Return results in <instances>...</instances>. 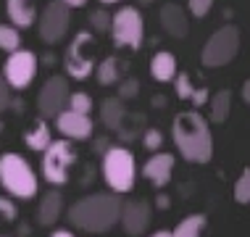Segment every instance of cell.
Instances as JSON below:
<instances>
[{
    "label": "cell",
    "mask_w": 250,
    "mask_h": 237,
    "mask_svg": "<svg viewBox=\"0 0 250 237\" xmlns=\"http://www.w3.org/2000/svg\"><path fill=\"white\" fill-rule=\"evenodd\" d=\"M171 137L177 145L179 155L190 164H208L213 158V137L208 121L198 113V108L192 111H182L171 121Z\"/></svg>",
    "instance_id": "1"
},
{
    "label": "cell",
    "mask_w": 250,
    "mask_h": 237,
    "mask_svg": "<svg viewBox=\"0 0 250 237\" xmlns=\"http://www.w3.org/2000/svg\"><path fill=\"white\" fill-rule=\"evenodd\" d=\"M121 198L113 193H92L69 206V224L82 232L103 235L119 224Z\"/></svg>",
    "instance_id": "2"
},
{
    "label": "cell",
    "mask_w": 250,
    "mask_h": 237,
    "mask_svg": "<svg viewBox=\"0 0 250 237\" xmlns=\"http://www.w3.org/2000/svg\"><path fill=\"white\" fill-rule=\"evenodd\" d=\"M100 155H103L100 172H103V179L111 187V193H116V195L132 193L134 182H137V161H134V153L124 145H108Z\"/></svg>",
    "instance_id": "3"
},
{
    "label": "cell",
    "mask_w": 250,
    "mask_h": 237,
    "mask_svg": "<svg viewBox=\"0 0 250 237\" xmlns=\"http://www.w3.org/2000/svg\"><path fill=\"white\" fill-rule=\"evenodd\" d=\"M0 187L19 200H32L40 190L37 174L19 153L0 155Z\"/></svg>",
    "instance_id": "4"
},
{
    "label": "cell",
    "mask_w": 250,
    "mask_h": 237,
    "mask_svg": "<svg viewBox=\"0 0 250 237\" xmlns=\"http://www.w3.org/2000/svg\"><path fill=\"white\" fill-rule=\"evenodd\" d=\"M240 53V29L237 24H224L208 37V43L203 45L200 61L208 69H221V66L232 64Z\"/></svg>",
    "instance_id": "5"
},
{
    "label": "cell",
    "mask_w": 250,
    "mask_h": 237,
    "mask_svg": "<svg viewBox=\"0 0 250 237\" xmlns=\"http://www.w3.org/2000/svg\"><path fill=\"white\" fill-rule=\"evenodd\" d=\"M108 32H111L116 47L140 50L143 43H145V19H143V13H140V8H134V5H124V8H119L111 16V26H108Z\"/></svg>",
    "instance_id": "6"
},
{
    "label": "cell",
    "mask_w": 250,
    "mask_h": 237,
    "mask_svg": "<svg viewBox=\"0 0 250 237\" xmlns=\"http://www.w3.org/2000/svg\"><path fill=\"white\" fill-rule=\"evenodd\" d=\"M77 164V151L71 140H50V145L42 151V177L50 185H66L69 182V169Z\"/></svg>",
    "instance_id": "7"
},
{
    "label": "cell",
    "mask_w": 250,
    "mask_h": 237,
    "mask_svg": "<svg viewBox=\"0 0 250 237\" xmlns=\"http://www.w3.org/2000/svg\"><path fill=\"white\" fill-rule=\"evenodd\" d=\"M92 47H95V37L92 32H77V37L71 40L69 50L63 56V71L71 79L82 82L92 71H95V58H92Z\"/></svg>",
    "instance_id": "8"
},
{
    "label": "cell",
    "mask_w": 250,
    "mask_h": 237,
    "mask_svg": "<svg viewBox=\"0 0 250 237\" xmlns=\"http://www.w3.org/2000/svg\"><path fill=\"white\" fill-rule=\"evenodd\" d=\"M71 26V8L63 0H50L37 19V32L45 45H58Z\"/></svg>",
    "instance_id": "9"
},
{
    "label": "cell",
    "mask_w": 250,
    "mask_h": 237,
    "mask_svg": "<svg viewBox=\"0 0 250 237\" xmlns=\"http://www.w3.org/2000/svg\"><path fill=\"white\" fill-rule=\"evenodd\" d=\"M37 66H40V61L35 53L16 47V50L8 53V58L3 64V79L8 82L11 90H26L37 77Z\"/></svg>",
    "instance_id": "10"
},
{
    "label": "cell",
    "mask_w": 250,
    "mask_h": 237,
    "mask_svg": "<svg viewBox=\"0 0 250 237\" xmlns=\"http://www.w3.org/2000/svg\"><path fill=\"white\" fill-rule=\"evenodd\" d=\"M66 100H69V79L56 74L48 82L40 87L37 95V111L42 119H53L56 113H61L66 108Z\"/></svg>",
    "instance_id": "11"
},
{
    "label": "cell",
    "mask_w": 250,
    "mask_h": 237,
    "mask_svg": "<svg viewBox=\"0 0 250 237\" xmlns=\"http://www.w3.org/2000/svg\"><path fill=\"white\" fill-rule=\"evenodd\" d=\"M150 216H153L150 203L134 198V200L121 203L119 224H121V229H124L129 237H143V235L147 232V227H150Z\"/></svg>",
    "instance_id": "12"
},
{
    "label": "cell",
    "mask_w": 250,
    "mask_h": 237,
    "mask_svg": "<svg viewBox=\"0 0 250 237\" xmlns=\"http://www.w3.org/2000/svg\"><path fill=\"white\" fill-rule=\"evenodd\" d=\"M53 119H56V129L63 134L66 140H74V142L90 140L92 132H95V124H92L90 113H77V111L63 108V111L56 113Z\"/></svg>",
    "instance_id": "13"
},
{
    "label": "cell",
    "mask_w": 250,
    "mask_h": 237,
    "mask_svg": "<svg viewBox=\"0 0 250 237\" xmlns=\"http://www.w3.org/2000/svg\"><path fill=\"white\" fill-rule=\"evenodd\" d=\"M171 174H174V155L171 153H155L143 166V177L153 187H166L171 182Z\"/></svg>",
    "instance_id": "14"
},
{
    "label": "cell",
    "mask_w": 250,
    "mask_h": 237,
    "mask_svg": "<svg viewBox=\"0 0 250 237\" xmlns=\"http://www.w3.org/2000/svg\"><path fill=\"white\" fill-rule=\"evenodd\" d=\"M158 19H161V26H164V32H166L168 37L185 40V37H187V32H190V22H187V13H185V8H182V5H177V3H166V5H161Z\"/></svg>",
    "instance_id": "15"
},
{
    "label": "cell",
    "mask_w": 250,
    "mask_h": 237,
    "mask_svg": "<svg viewBox=\"0 0 250 237\" xmlns=\"http://www.w3.org/2000/svg\"><path fill=\"white\" fill-rule=\"evenodd\" d=\"M63 214V195L58 190H50L40 198V206H37V224L40 227H53L56 221L61 219Z\"/></svg>",
    "instance_id": "16"
},
{
    "label": "cell",
    "mask_w": 250,
    "mask_h": 237,
    "mask_svg": "<svg viewBox=\"0 0 250 237\" xmlns=\"http://www.w3.org/2000/svg\"><path fill=\"white\" fill-rule=\"evenodd\" d=\"M5 13L16 29H26L37 22V5L35 0H5Z\"/></svg>",
    "instance_id": "17"
},
{
    "label": "cell",
    "mask_w": 250,
    "mask_h": 237,
    "mask_svg": "<svg viewBox=\"0 0 250 237\" xmlns=\"http://www.w3.org/2000/svg\"><path fill=\"white\" fill-rule=\"evenodd\" d=\"M150 77L161 85L171 82V79L177 77V58H174V53H168V50L155 53L150 58Z\"/></svg>",
    "instance_id": "18"
},
{
    "label": "cell",
    "mask_w": 250,
    "mask_h": 237,
    "mask_svg": "<svg viewBox=\"0 0 250 237\" xmlns=\"http://www.w3.org/2000/svg\"><path fill=\"white\" fill-rule=\"evenodd\" d=\"M126 116V106H124V100L119 98H105L103 103H100V121H103V127L105 129H111V132H116L119 129V124L124 121Z\"/></svg>",
    "instance_id": "19"
},
{
    "label": "cell",
    "mask_w": 250,
    "mask_h": 237,
    "mask_svg": "<svg viewBox=\"0 0 250 237\" xmlns=\"http://www.w3.org/2000/svg\"><path fill=\"white\" fill-rule=\"evenodd\" d=\"M124 69H126L124 61L116 58V56H111V58H103V61H100L92 74H95L98 85L111 87V85H119V79H121V74H124Z\"/></svg>",
    "instance_id": "20"
},
{
    "label": "cell",
    "mask_w": 250,
    "mask_h": 237,
    "mask_svg": "<svg viewBox=\"0 0 250 237\" xmlns=\"http://www.w3.org/2000/svg\"><path fill=\"white\" fill-rule=\"evenodd\" d=\"M50 140H53V134H50L48 119H42V116L32 124V129L24 132V145L29 148V151H35V153H42L45 148L50 145Z\"/></svg>",
    "instance_id": "21"
},
{
    "label": "cell",
    "mask_w": 250,
    "mask_h": 237,
    "mask_svg": "<svg viewBox=\"0 0 250 237\" xmlns=\"http://www.w3.org/2000/svg\"><path fill=\"white\" fill-rule=\"evenodd\" d=\"M208 106H211V121L213 124H224L229 119V111H232V92L219 90L216 95L208 98Z\"/></svg>",
    "instance_id": "22"
},
{
    "label": "cell",
    "mask_w": 250,
    "mask_h": 237,
    "mask_svg": "<svg viewBox=\"0 0 250 237\" xmlns=\"http://www.w3.org/2000/svg\"><path fill=\"white\" fill-rule=\"evenodd\" d=\"M206 224H208L206 214H192V216H187V219L179 221L177 229L171 232V237H203Z\"/></svg>",
    "instance_id": "23"
},
{
    "label": "cell",
    "mask_w": 250,
    "mask_h": 237,
    "mask_svg": "<svg viewBox=\"0 0 250 237\" xmlns=\"http://www.w3.org/2000/svg\"><path fill=\"white\" fill-rule=\"evenodd\" d=\"M16 47H21V32L13 24H0V50L11 53Z\"/></svg>",
    "instance_id": "24"
},
{
    "label": "cell",
    "mask_w": 250,
    "mask_h": 237,
    "mask_svg": "<svg viewBox=\"0 0 250 237\" xmlns=\"http://www.w3.org/2000/svg\"><path fill=\"white\" fill-rule=\"evenodd\" d=\"M126 116H129V111H126ZM124 116V121L119 124V140H124V142H132V140H137L140 137V127H143V116H134L132 119V124H129V119Z\"/></svg>",
    "instance_id": "25"
},
{
    "label": "cell",
    "mask_w": 250,
    "mask_h": 237,
    "mask_svg": "<svg viewBox=\"0 0 250 237\" xmlns=\"http://www.w3.org/2000/svg\"><path fill=\"white\" fill-rule=\"evenodd\" d=\"M66 108H69V111H77V113H90V111H92V98H90L87 92H82V90L69 92Z\"/></svg>",
    "instance_id": "26"
},
{
    "label": "cell",
    "mask_w": 250,
    "mask_h": 237,
    "mask_svg": "<svg viewBox=\"0 0 250 237\" xmlns=\"http://www.w3.org/2000/svg\"><path fill=\"white\" fill-rule=\"evenodd\" d=\"M234 200L240 206H248L250 203V169H242L240 179L234 182Z\"/></svg>",
    "instance_id": "27"
},
{
    "label": "cell",
    "mask_w": 250,
    "mask_h": 237,
    "mask_svg": "<svg viewBox=\"0 0 250 237\" xmlns=\"http://www.w3.org/2000/svg\"><path fill=\"white\" fill-rule=\"evenodd\" d=\"M137 95H140V79H134V77L119 79V98L121 100H132Z\"/></svg>",
    "instance_id": "28"
},
{
    "label": "cell",
    "mask_w": 250,
    "mask_h": 237,
    "mask_svg": "<svg viewBox=\"0 0 250 237\" xmlns=\"http://www.w3.org/2000/svg\"><path fill=\"white\" fill-rule=\"evenodd\" d=\"M174 82V90H177V98H182V100H190V95H192V82H190V74H179L177 71V77L171 79Z\"/></svg>",
    "instance_id": "29"
},
{
    "label": "cell",
    "mask_w": 250,
    "mask_h": 237,
    "mask_svg": "<svg viewBox=\"0 0 250 237\" xmlns=\"http://www.w3.org/2000/svg\"><path fill=\"white\" fill-rule=\"evenodd\" d=\"M90 26L95 32H108V26H111V11L95 8V11L90 13Z\"/></svg>",
    "instance_id": "30"
},
{
    "label": "cell",
    "mask_w": 250,
    "mask_h": 237,
    "mask_svg": "<svg viewBox=\"0 0 250 237\" xmlns=\"http://www.w3.org/2000/svg\"><path fill=\"white\" fill-rule=\"evenodd\" d=\"M143 145L145 151H158L164 145V132L158 127H150V129H143Z\"/></svg>",
    "instance_id": "31"
},
{
    "label": "cell",
    "mask_w": 250,
    "mask_h": 237,
    "mask_svg": "<svg viewBox=\"0 0 250 237\" xmlns=\"http://www.w3.org/2000/svg\"><path fill=\"white\" fill-rule=\"evenodd\" d=\"M16 216H19L16 203L11 198H0V224H11V221H16Z\"/></svg>",
    "instance_id": "32"
},
{
    "label": "cell",
    "mask_w": 250,
    "mask_h": 237,
    "mask_svg": "<svg viewBox=\"0 0 250 237\" xmlns=\"http://www.w3.org/2000/svg\"><path fill=\"white\" fill-rule=\"evenodd\" d=\"M187 8L195 19H206L208 11L213 8V0H187Z\"/></svg>",
    "instance_id": "33"
},
{
    "label": "cell",
    "mask_w": 250,
    "mask_h": 237,
    "mask_svg": "<svg viewBox=\"0 0 250 237\" xmlns=\"http://www.w3.org/2000/svg\"><path fill=\"white\" fill-rule=\"evenodd\" d=\"M8 103H11V87L3 79V74H0V113L8 111Z\"/></svg>",
    "instance_id": "34"
},
{
    "label": "cell",
    "mask_w": 250,
    "mask_h": 237,
    "mask_svg": "<svg viewBox=\"0 0 250 237\" xmlns=\"http://www.w3.org/2000/svg\"><path fill=\"white\" fill-rule=\"evenodd\" d=\"M208 98H211L208 87H198V90H192V95H190V100H192V106H195V108L206 106V103H208Z\"/></svg>",
    "instance_id": "35"
},
{
    "label": "cell",
    "mask_w": 250,
    "mask_h": 237,
    "mask_svg": "<svg viewBox=\"0 0 250 237\" xmlns=\"http://www.w3.org/2000/svg\"><path fill=\"white\" fill-rule=\"evenodd\" d=\"M155 206H158L161 211H166V208L171 206V198H168V195H158V198H155Z\"/></svg>",
    "instance_id": "36"
},
{
    "label": "cell",
    "mask_w": 250,
    "mask_h": 237,
    "mask_svg": "<svg viewBox=\"0 0 250 237\" xmlns=\"http://www.w3.org/2000/svg\"><path fill=\"white\" fill-rule=\"evenodd\" d=\"M50 237H77V235H74L71 229H53Z\"/></svg>",
    "instance_id": "37"
},
{
    "label": "cell",
    "mask_w": 250,
    "mask_h": 237,
    "mask_svg": "<svg viewBox=\"0 0 250 237\" xmlns=\"http://www.w3.org/2000/svg\"><path fill=\"white\" fill-rule=\"evenodd\" d=\"M242 100L250 103V82H242Z\"/></svg>",
    "instance_id": "38"
},
{
    "label": "cell",
    "mask_w": 250,
    "mask_h": 237,
    "mask_svg": "<svg viewBox=\"0 0 250 237\" xmlns=\"http://www.w3.org/2000/svg\"><path fill=\"white\" fill-rule=\"evenodd\" d=\"M66 5H69V8H79V5H84L87 0H63Z\"/></svg>",
    "instance_id": "39"
},
{
    "label": "cell",
    "mask_w": 250,
    "mask_h": 237,
    "mask_svg": "<svg viewBox=\"0 0 250 237\" xmlns=\"http://www.w3.org/2000/svg\"><path fill=\"white\" fill-rule=\"evenodd\" d=\"M147 237H171V229H158V232H153Z\"/></svg>",
    "instance_id": "40"
},
{
    "label": "cell",
    "mask_w": 250,
    "mask_h": 237,
    "mask_svg": "<svg viewBox=\"0 0 250 237\" xmlns=\"http://www.w3.org/2000/svg\"><path fill=\"white\" fill-rule=\"evenodd\" d=\"M105 148H108V140H98V142H95V151H98V153H103Z\"/></svg>",
    "instance_id": "41"
},
{
    "label": "cell",
    "mask_w": 250,
    "mask_h": 237,
    "mask_svg": "<svg viewBox=\"0 0 250 237\" xmlns=\"http://www.w3.org/2000/svg\"><path fill=\"white\" fill-rule=\"evenodd\" d=\"M103 5H111V3H119V0H100Z\"/></svg>",
    "instance_id": "42"
},
{
    "label": "cell",
    "mask_w": 250,
    "mask_h": 237,
    "mask_svg": "<svg viewBox=\"0 0 250 237\" xmlns=\"http://www.w3.org/2000/svg\"><path fill=\"white\" fill-rule=\"evenodd\" d=\"M3 129H5V124H3V121H0V132H3Z\"/></svg>",
    "instance_id": "43"
},
{
    "label": "cell",
    "mask_w": 250,
    "mask_h": 237,
    "mask_svg": "<svg viewBox=\"0 0 250 237\" xmlns=\"http://www.w3.org/2000/svg\"><path fill=\"white\" fill-rule=\"evenodd\" d=\"M140 3H153V0H140Z\"/></svg>",
    "instance_id": "44"
}]
</instances>
